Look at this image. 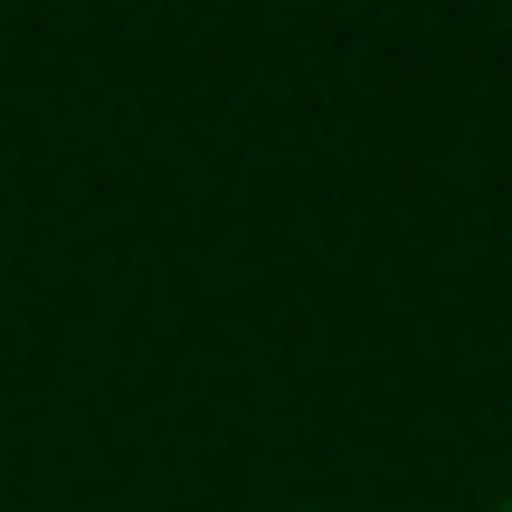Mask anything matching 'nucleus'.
Masks as SVG:
<instances>
[{
    "instance_id": "f257e3e1",
    "label": "nucleus",
    "mask_w": 512,
    "mask_h": 512,
    "mask_svg": "<svg viewBox=\"0 0 512 512\" xmlns=\"http://www.w3.org/2000/svg\"><path fill=\"white\" fill-rule=\"evenodd\" d=\"M484 512H512V494H503V503H484Z\"/></svg>"
},
{
    "instance_id": "f03ea898",
    "label": "nucleus",
    "mask_w": 512,
    "mask_h": 512,
    "mask_svg": "<svg viewBox=\"0 0 512 512\" xmlns=\"http://www.w3.org/2000/svg\"><path fill=\"white\" fill-rule=\"evenodd\" d=\"M294 512H323V503H294Z\"/></svg>"
}]
</instances>
